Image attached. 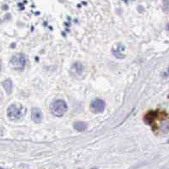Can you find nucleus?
Listing matches in <instances>:
<instances>
[{"label":"nucleus","mask_w":169,"mask_h":169,"mask_svg":"<svg viewBox=\"0 0 169 169\" xmlns=\"http://www.w3.org/2000/svg\"><path fill=\"white\" fill-rule=\"evenodd\" d=\"M145 122L149 124L154 131L157 132L163 127V129H168V116L162 111H151L144 118Z\"/></svg>","instance_id":"obj_1"},{"label":"nucleus","mask_w":169,"mask_h":169,"mask_svg":"<svg viewBox=\"0 0 169 169\" xmlns=\"http://www.w3.org/2000/svg\"><path fill=\"white\" fill-rule=\"evenodd\" d=\"M25 113V108L22 105L13 103L11 104L7 111L8 117L11 120H19L20 119Z\"/></svg>","instance_id":"obj_2"},{"label":"nucleus","mask_w":169,"mask_h":169,"mask_svg":"<svg viewBox=\"0 0 169 169\" xmlns=\"http://www.w3.org/2000/svg\"><path fill=\"white\" fill-rule=\"evenodd\" d=\"M68 110L67 103L63 100H57L51 105V111L56 117H62Z\"/></svg>","instance_id":"obj_3"},{"label":"nucleus","mask_w":169,"mask_h":169,"mask_svg":"<svg viewBox=\"0 0 169 169\" xmlns=\"http://www.w3.org/2000/svg\"><path fill=\"white\" fill-rule=\"evenodd\" d=\"M26 63V59L25 56L22 53H17L14 56H13L10 63L13 66L14 69L18 70H23Z\"/></svg>","instance_id":"obj_4"},{"label":"nucleus","mask_w":169,"mask_h":169,"mask_svg":"<svg viewBox=\"0 0 169 169\" xmlns=\"http://www.w3.org/2000/svg\"><path fill=\"white\" fill-rule=\"evenodd\" d=\"M106 108V103L103 100L97 98L95 100H93L90 105V108L91 111L94 113H101L104 111V109Z\"/></svg>","instance_id":"obj_5"},{"label":"nucleus","mask_w":169,"mask_h":169,"mask_svg":"<svg viewBox=\"0 0 169 169\" xmlns=\"http://www.w3.org/2000/svg\"><path fill=\"white\" fill-rule=\"evenodd\" d=\"M31 119L36 123H41L42 120V112L38 108H33L31 110Z\"/></svg>","instance_id":"obj_6"},{"label":"nucleus","mask_w":169,"mask_h":169,"mask_svg":"<svg viewBox=\"0 0 169 169\" xmlns=\"http://www.w3.org/2000/svg\"><path fill=\"white\" fill-rule=\"evenodd\" d=\"M124 46H123L122 44H118L116 46V48L112 50L113 54L116 58L118 59H123L124 57L123 55V51H124Z\"/></svg>","instance_id":"obj_7"},{"label":"nucleus","mask_w":169,"mask_h":169,"mask_svg":"<svg viewBox=\"0 0 169 169\" xmlns=\"http://www.w3.org/2000/svg\"><path fill=\"white\" fill-rule=\"evenodd\" d=\"M3 88H4V90H5V91L10 95V94H11V92H12V88H13V83H12V80H10V79H8V80H5L3 83Z\"/></svg>","instance_id":"obj_8"},{"label":"nucleus","mask_w":169,"mask_h":169,"mask_svg":"<svg viewBox=\"0 0 169 169\" xmlns=\"http://www.w3.org/2000/svg\"><path fill=\"white\" fill-rule=\"evenodd\" d=\"M74 128L79 131V132H82L84 131L86 129H87V124L84 123V122H80V121H78V122H75L74 123Z\"/></svg>","instance_id":"obj_9"},{"label":"nucleus","mask_w":169,"mask_h":169,"mask_svg":"<svg viewBox=\"0 0 169 169\" xmlns=\"http://www.w3.org/2000/svg\"><path fill=\"white\" fill-rule=\"evenodd\" d=\"M73 70H74V71L77 73L78 74H80L83 72V64L80 62H76L73 64L72 66Z\"/></svg>","instance_id":"obj_10"},{"label":"nucleus","mask_w":169,"mask_h":169,"mask_svg":"<svg viewBox=\"0 0 169 169\" xmlns=\"http://www.w3.org/2000/svg\"><path fill=\"white\" fill-rule=\"evenodd\" d=\"M91 169H98V168H91Z\"/></svg>","instance_id":"obj_11"},{"label":"nucleus","mask_w":169,"mask_h":169,"mask_svg":"<svg viewBox=\"0 0 169 169\" xmlns=\"http://www.w3.org/2000/svg\"><path fill=\"white\" fill-rule=\"evenodd\" d=\"M0 169H4V168H0Z\"/></svg>","instance_id":"obj_12"}]
</instances>
